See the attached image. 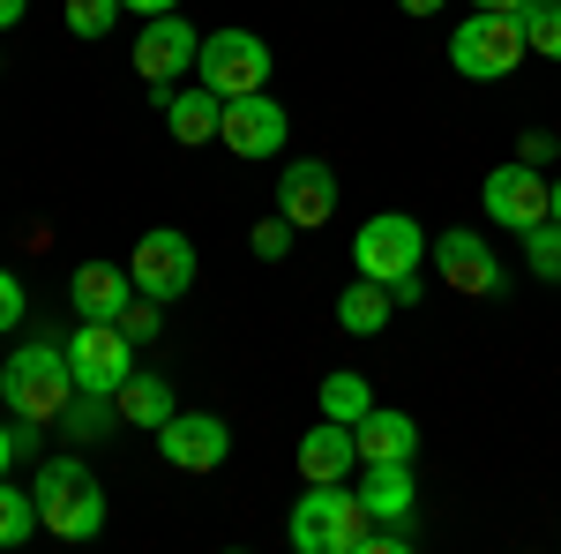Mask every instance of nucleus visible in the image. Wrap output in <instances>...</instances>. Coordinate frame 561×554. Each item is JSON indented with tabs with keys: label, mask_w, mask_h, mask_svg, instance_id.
Wrapping results in <instances>:
<instances>
[{
	"label": "nucleus",
	"mask_w": 561,
	"mask_h": 554,
	"mask_svg": "<svg viewBox=\"0 0 561 554\" xmlns=\"http://www.w3.org/2000/svg\"><path fill=\"white\" fill-rule=\"evenodd\" d=\"M524 8H561V0H524Z\"/></svg>",
	"instance_id": "58836bf2"
},
{
	"label": "nucleus",
	"mask_w": 561,
	"mask_h": 554,
	"mask_svg": "<svg viewBox=\"0 0 561 554\" xmlns=\"http://www.w3.org/2000/svg\"><path fill=\"white\" fill-rule=\"evenodd\" d=\"M277 211L293 217L300 233L330 225L337 217V172L322 166V158H293V166L277 172Z\"/></svg>",
	"instance_id": "4468645a"
},
{
	"label": "nucleus",
	"mask_w": 561,
	"mask_h": 554,
	"mask_svg": "<svg viewBox=\"0 0 561 554\" xmlns=\"http://www.w3.org/2000/svg\"><path fill=\"white\" fill-rule=\"evenodd\" d=\"M293 240H300V225H293V217H285V211L255 217V233H248V248H255L262 262H285V256H293Z\"/></svg>",
	"instance_id": "bb28decb"
},
{
	"label": "nucleus",
	"mask_w": 561,
	"mask_h": 554,
	"mask_svg": "<svg viewBox=\"0 0 561 554\" xmlns=\"http://www.w3.org/2000/svg\"><path fill=\"white\" fill-rule=\"evenodd\" d=\"M479 211H486V225H502V233H531L547 217V172L524 166V158L494 166L479 180Z\"/></svg>",
	"instance_id": "1a4fd4ad"
},
{
	"label": "nucleus",
	"mask_w": 561,
	"mask_h": 554,
	"mask_svg": "<svg viewBox=\"0 0 561 554\" xmlns=\"http://www.w3.org/2000/svg\"><path fill=\"white\" fill-rule=\"evenodd\" d=\"M158 457L173 472H217L232 457V427L217 420V412H173V420L158 427Z\"/></svg>",
	"instance_id": "ddd939ff"
},
{
	"label": "nucleus",
	"mask_w": 561,
	"mask_h": 554,
	"mask_svg": "<svg viewBox=\"0 0 561 554\" xmlns=\"http://www.w3.org/2000/svg\"><path fill=\"white\" fill-rule=\"evenodd\" d=\"M0 330H23V278L0 270Z\"/></svg>",
	"instance_id": "2f4dec72"
},
{
	"label": "nucleus",
	"mask_w": 561,
	"mask_h": 554,
	"mask_svg": "<svg viewBox=\"0 0 561 554\" xmlns=\"http://www.w3.org/2000/svg\"><path fill=\"white\" fill-rule=\"evenodd\" d=\"M23 15H31V0H0V31H15Z\"/></svg>",
	"instance_id": "72a5a7b5"
},
{
	"label": "nucleus",
	"mask_w": 561,
	"mask_h": 554,
	"mask_svg": "<svg viewBox=\"0 0 561 554\" xmlns=\"http://www.w3.org/2000/svg\"><path fill=\"white\" fill-rule=\"evenodd\" d=\"M31 532H45L38 524V495H23L15 479H0V547H23Z\"/></svg>",
	"instance_id": "b1692460"
},
{
	"label": "nucleus",
	"mask_w": 561,
	"mask_h": 554,
	"mask_svg": "<svg viewBox=\"0 0 561 554\" xmlns=\"http://www.w3.org/2000/svg\"><path fill=\"white\" fill-rule=\"evenodd\" d=\"M427 262L442 270V285L465 293V299H494L502 285H510V270H502V256H494V240L472 233V225H449V233L427 248Z\"/></svg>",
	"instance_id": "6e6552de"
},
{
	"label": "nucleus",
	"mask_w": 561,
	"mask_h": 554,
	"mask_svg": "<svg viewBox=\"0 0 561 554\" xmlns=\"http://www.w3.org/2000/svg\"><path fill=\"white\" fill-rule=\"evenodd\" d=\"M397 8H404V15H442L449 0H397Z\"/></svg>",
	"instance_id": "c9c22d12"
},
{
	"label": "nucleus",
	"mask_w": 561,
	"mask_h": 554,
	"mask_svg": "<svg viewBox=\"0 0 561 554\" xmlns=\"http://www.w3.org/2000/svg\"><path fill=\"white\" fill-rule=\"evenodd\" d=\"M195 60H203V31L180 23V8L142 15V31H135V76L142 83H180V76H195Z\"/></svg>",
	"instance_id": "9d476101"
},
{
	"label": "nucleus",
	"mask_w": 561,
	"mask_h": 554,
	"mask_svg": "<svg viewBox=\"0 0 561 554\" xmlns=\"http://www.w3.org/2000/svg\"><path fill=\"white\" fill-rule=\"evenodd\" d=\"M31 495H38V524L53 540H98L105 532V487L90 479L83 457H45L38 479H31Z\"/></svg>",
	"instance_id": "7ed1b4c3"
},
{
	"label": "nucleus",
	"mask_w": 561,
	"mask_h": 554,
	"mask_svg": "<svg viewBox=\"0 0 561 554\" xmlns=\"http://www.w3.org/2000/svg\"><path fill=\"white\" fill-rule=\"evenodd\" d=\"M531 53L524 45V15H494V8H472V23L449 31V68L472 76V83H502L517 76V60Z\"/></svg>",
	"instance_id": "20e7f679"
},
{
	"label": "nucleus",
	"mask_w": 561,
	"mask_h": 554,
	"mask_svg": "<svg viewBox=\"0 0 561 554\" xmlns=\"http://www.w3.org/2000/svg\"><path fill=\"white\" fill-rule=\"evenodd\" d=\"M352 434H359V465H412L420 457V420L397 405H375Z\"/></svg>",
	"instance_id": "2eb2a0df"
},
{
	"label": "nucleus",
	"mask_w": 561,
	"mask_h": 554,
	"mask_svg": "<svg viewBox=\"0 0 561 554\" xmlns=\"http://www.w3.org/2000/svg\"><path fill=\"white\" fill-rule=\"evenodd\" d=\"M285 135H293V121H285V105H277L270 90L225 98V128H217V143H225L232 158H277Z\"/></svg>",
	"instance_id": "f8f14e48"
},
{
	"label": "nucleus",
	"mask_w": 561,
	"mask_h": 554,
	"mask_svg": "<svg viewBox=\"0 0 561 554\" xmlns=\"http://www.w3.org/2000/svg\"><path fill=\"white\" fill-rule=\"evenodd\" d=\"M180 0H128V15H173Z\"/></svg>",
	"instance_id": "f704fd0d"
},
{
	"label": "nucleus",
	"mask_w": 561,
	"mask_h": 554,
	"mask_svg": "<svg viewBox=\"0 0 561 554\" xmlns=\"http://www.w3.org/2000/svg\"><path fill=\"white\" fill-rule=\"evenodd\" d=\"M367 412H375V389H367V375H352V368L322 375V420H345V427H359Z\"/></svg>",
	"instance_id": "5701e85b"
},
{
	"label": "nucleus",
	"mask_w": 561,
	"mask_h": 554,
	"mask_svg": "<svg viewBox=\"0 0 561 554\" xmlns=\"http://www.w3.org/2000/svg\"><path fill=\"white\" fill-rule=\"evenodd\" d=\"M60 434L68 442H105V434H121V405L105 389H76L68 412H60Z\"/></svg>",
	"instance_id": "4be33fe9"
},
{
	"label": "nucleus",
	"mask_w": 561,
	"mask_h": 554,
	"mask_svg": "<svg viewBox=\"0 0 561 554\" xmlns=\"http://www.w3.org/2000/svg\"><path fill=\"white\" fill-rule=\"evenodd\" d=\"M547 217L561 225V180H547Z\"/></svg>",
	"instance_id": "4c0bfd02"
},
{
	"label": "nucleus",
	"mask_w": 561,
	"mask_h": 554,
	"mask_svg": "<svg viewBox=\"0 0 561 554\" xmlns=\"http://www.w3.org/2000/svg\"><path fill=\"white\" fill-rule=\"evenodd\" d=\"M113 405H121V427H142V434H158V427L173 420V383H158V375H128V383L113 389Z\"/></svg>",
	"instance_id": "aec40b11"
},
{
	"label": "nucleus",
	"mask_w": 561,
	"mask_h": 554,
	"mask_svg": "<svg viewBox=\"0 0 561 554\" xmlns=\"http://www.w3.org/2000/svg\"><path fill=\"white\" fill-rule=\"evenodd\" d=\"M68 368H76V389H113L135 375V338L121 323H76V338H68Z\"/></svg>",
	"instance_id": "9b49d317"
},
{
	"label": "nucleus",
	"mask_w": 561,
	"mask_h": 554,
	"mask_svg": "<svg viewBox=\"0 0 561 554\" xmlns=\"http://www.w3.org/2000/svg\"><path fill=\"white\" fill-rule=\"evenodd\" d=\"M165 128H173V143L203 150V143H217V128H225V98H217L210 83L173 90V98H165Z\"/></svg>",
	"instance_id": "a211bd4d"
},
{
	"label": "nucleus",
	"mask_w": 561,
	"mask_h": 554,
	"mask_svg": "<svg viewBox=\"0 0 561 554\" xmlns=\"http://www.w3.org/2000/svg\"><path fill=\"white\" fill-rule=\"evenodd\" d=\"M472 8H494V15H524V0H472Z\"/></svg>",
	"instance_id": "e433bc0d"
},
{
	"label": "nucleus",
	"mask_w": 561,
	"mask_h": 554,
	"mask_svg": "<svg viewBox=\"0 0 561 554\" xmlns=\"http://www.w3.org/2000/svg\"><path fill=\"white\" fill-rule=\"evenodd\" d=\"M68 397H76V368H68V344L53 338H23L8 352V368H0V405H8V420L23 427H53L68 412Z\"/></svg>",
	"instance_id": "f257e3e1"
},
{
	"label": "nucleus",
	"mask_w": 561,
	"mask_h": 554,
	"mask_svg": "<svg viewBox=\"0 0 561 554\" xmlns=\"http://www.w3.org/2000/svg\"><path fill=\"white\" fill-rule=\"evenodd\" d=\"M524 240V262H531V278H547V285H561V225L554 217H539L531 233H517Z\"/></svg>",
	"instance_id": "393cba45"
},
{
	"label": "nucleus",
	"mask_w": 561,
	"mask_h": 554,
	"mask_svg": "<svg viewBox=\"0 0 561 554\" xmlns=\"http://www.w3.org/2000/svg\"><path fill=\"white\" fill-rule=\"evenodd\" d=\"M359 472V434L345 420H314L300 434V479H352Z\"/></svg>",
	"instance_id": "dca6fc26"
},
{
	"label": "nucleus",
	"mask_w": 561,
	"mask_h": 554,
	"mask_svg": "<svg viewBox=\"0 0 561 554\" xmlns=\"http://www.w3.org/2000/svg\"><path fill=\"white\" fill-rule=\"evenodd\" d=\"M203 83L217 90V98H248V90H270V45L255 38V31H240V23H225V31H210L203 38Z\"/></svg>",
	"instance_id": "0eeeda50"
},
{
	"label": "nucleus",
	"mask_w": 561,
	"mask_h": 554,
	"mask_svg": "<svg viewBox=\"0 0 561 554\" xmlns=\"http://www.w3.org/2000/svg\"><path fill=\"white\" fill-rule=\"evenodd\" d=\"M389 299H397V307H420V299H427V278H420V270H412V278H397Z\"/></svg>",
	"instance_id": "473e14b6"
},
{
	"label": "nucleus",
	"mask_w": 561,
	"mask_h": 554,
	"mask_svg": "<svg viewBox=\"0 0 561 554\" xmlns=\"http://www.w3.org/2000/svg\"><path fill=\"white\" fill-rule=\"evenodd\" d=\"M38 450V427H23V420H0V479L15 472V457H31Z\"/></svg>",
	"instance_id": "c756f323"
},
{
	"label": "nucleus",
	"mask_w": 561,
	"mask_h": 554,
	"mask_svg": "<svg viewBox=\"0 0 561 554\" xmlns=\"http://www.w3.org/2000/svg\"><path fill=\"white\" fill-rule=\"evenodd\" d=\"M359 502L375 510V524H397V517H412V510H420L412 465H359Z\"/></svg>",
	"instance_id": "6ab92c4d"
},
{
	"label": "nucleus",
	"mask_w": 561,
	"mask_h": 554,
	"mask_svg": "<svg viewBox=\"0 0 561 554\" xmlns=\"http://www.w3.org/2000/svg\"><path fill=\"white\" fill-rule=\"evenodd\" d=\"M389 315H397V299H389L382 278H352L345 293H337V323H345L352 338H382Z\"/></svg>",
	"instance_id": "412c9836"
},
{
	"label": "nucleus",
	"mask_w": 561,
	"mask_h": 554,
	"mask_svg": "<svg viewBox=\"0 0 561 554\" xmlns=\"http://www.w3.org/2000/svg\"><path fill=\"white\" fill-rule=\"evenodd\" d=\"M524 45L539 60H561V8H524Z\"/></svg>",
	"instance_id": "cd10ccee"
},
{
	"label": "nucleus",
	"mask_w": 561,
	"mask_h": 554,
	"mask_svg": "<svg viewBox=\"0 0 561 554\" xmlns=\"http://www.w3.org/2000/svg\"><path fill=\"white\" fill-rule=\"evenodd\" d=\"M367 532H375V510L345 479H307V495L285 517V540L300 554H367Z\"/></svg>",
	"instance_id": "f03ea898"
},
{
	"label": "nucleus",
	"mask_w": 561,
	"mask_h": 554,
	"mask_svg": "<svg viewBox=\"0 0 561 554\" xmlns=\"http://www.w3.org/2000/svg\"><path fill=\"white\" fill-rule=\"evenodd\" d=\"M517 158H524V166H539V172H547V166L561 158V135H547V128H524V135H517Z\"/></svg>",
	"instance_id": "7c9ffc66"
},
{
	"label": "nucleus",
	"mask_w": 561,
	"mask_h": 554,
	"mask_svg": "<svg viewBox=\"0 0 561 554\" xmlns=\"http://www.w3.org/2000/svg\"><path fill=\"white\" fill-rule=\"evenodd\" d=\"M121 330H128L135 344H150L158 330H165V307H158V299H142V293H135L128 307H121Z\"/></svg>",
	"instance_id": "c85d7f7f"
},
{
	"label": "nucleus",
	"mask_w": 561,
	"mask_h": 554,
	"mask_svg": "<svg viewBox=\"0 0 561 554\" xmlns=\"http://www.w3.org/2000/svg\"><path fill=\"white\" fill-rule=\"evenodd\" d=\"M420 262H427V233H420V217L382 211V217H367V225L352 233V270H359V278L397 285V278H412Z\"/></svg>",
	"instance_id": "39448f33"
},
{
	"label": "nucleus",
	"mask_w": 561,
	"mask_h": 554,
	"mask_svg": "<svg viewBox=\"0 0 561 554\" xmlns=\"http://www.w3.org/2000/svg\"><path fill=\"white\" fill-rule=\"evenodd\" d=\"M128 278H135V293L142 299H180V293H195V240L180 233V225H150L142 240H135V256H128Z\"/></svg>",
	"instance_id": "423d86ee"
},
{
	"label": "nucleus",
	"mask_w": 561,
	"mask_h": 554,
	"mask_svg": "<svg viewBox=\"0 0 561 554\" xmlns=\"http://www.w3.org/2000/svg\"><path fill=\"white\" fill-rule=\"evenodd\" d=\"M128 15V0H68V31L83 45H98V38H113V23Z\"/></svg>",
	"instance_id": "a878e982"
},
{
	"label": "nucleus",
	"mask_w": 561,
	"mask_h": 554,
	"mask_svg": "<svg viewBox=\"0 0 561 554\" xmlns=\"http://www.w3.org/2000/svg\"><path fill=\"white\" fill-rule=\"evenodd\" d=\"M68 293H76L83 323H121V307L135 299V278H128V262H83Z\"/></svg>",
	"instance_id": "f3484780"
}]
</instances>
